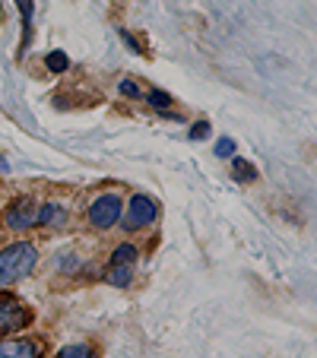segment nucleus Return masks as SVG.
<instances>
[{"mask_svg":"<svg viewBox=\"0 0 317 358\" xmlns=\"http://www.w3.org/2000/svg\"><path fill=\"white\" fill-rule=\"evenodd\" d=\"M155 216H159V206H155V200L136 194L134 200L127 203V219H124V229H130V231L146 229V225L155 222Z\"/></svg>","mask_w":317,"mask_h":358,"instance_id":"7ed1b4c3","label":"nucleus"},{"mask_svg":"<svg viewBox=\"0 0 317 358\" xmlns=\"http://www.w3.org/2000/svg\"><path fill=\"white\" fill-rule=\"evenodd\" d=\"M136 260V248L134 244H121V248L115 250V264H134Z\"/></svg>","mask_w":317,"mask_h":358,"instance_id":"f8f14e48","label":"nucleus"},{"mask_svg":"<svg viewBox=\"0 0 317 358\" xmlns=\"http://www.w3.org/2000/svg\"><path fill=\"white\" fill-rule=\"evenodd\" d=\"M35 343L29 339H3L0 343V358H35Z\"/></svg>","mask_w":317,"mask_h":358,"instance_id":"423d86ee","label":"nucleus"},{"mask_svg":"<svg viewBox=\"0 0 317 358\" xmlns=\"http://www.w3.org/2000/svg\"><path fill=\"white\" fill-rule=\"evenodd\" d=\"M124 213V200L118 194H101L89 203V225L92 229H111Z\"/></svg>","mask_w":317,"mask_h":358,"instance_id":"f03ea898","label":"nucleus"},{"mask_svg":"<svg viewBox=\"0 0 317 358\" xmlns=\"http://www.w3.org/2000/svg\"><path fill=\"white\" fill-rule=\"evenodd\" d=\"M232 175H235L241 184L257 181V169L248 162V159H238V156H232Z\"/></svg>","mask_w":317,"mask_h":358,"instance_id":"6e6552de","label":"nucleus"},{"mask_svg":"<svg viewBox=\"0 0 317 358\" xmlns=\"http://www.w3.org/2000/svg\"><path fill=\"white\" fill-rule=\"evenodd\" d=\"M35 266V248L26 241L13 244L0 254V285H13L20 279H26Z\"/></svg>","mask_w":317,"mask_h":358,"instance_id":"f257e3e1","label":"nucleus"},{"mask_svg":"<svg viewBox=\"0 0 317 358\" xmlns=\"http://www.w3.org/2000/svg\"><path fill=\"white\" fill-rule=\"evenodd\" d=\"M121 38H124V45H130V51H134V55H146V51H143V48L136 45L134 35H127V29H121Z\"/></svg>","mask_w":317,"mask_h":358,"instance_id":"dca6fc26","label":"nucleus"},{"mask_svg":"<svg viewBox=\"0 0 317 358\" xmlns=\"http://www.w3.org/2000/svg\"><path fill=\"white\" fill-rule=\"evenodd\" d=\"M67 67H70V61L64 51H51V55H48V70H51V73H64Z\"/></svg>","mask_w":317,"mask_h":358,"instance_id":"9b49d317","label":"nucleus"},{"mask_svg":"<svg viewBox=\"0 0 317 358\" xmlns=\"http://www.w3.org/2000/svg\"><path fill=\"white\" fill-rule=\"evenodd\" d=\"M203 136H209V124L206 121H197L194 127H190V140H203Z\"/></svg>","mask_w":317,"mask_h":358,"instance_id":"2eb2a0df","label":"nucleus"},{"mask_svg":"<svg viewBox=\"0 0 317 358\" xmlns=\"http://www.w3.org/2000/svg\"><path fill=\"white\" fill-rule=\"evenodd\" d=\"M16 7H20L22 20H26V26H29V20H32V0H16Z\"/></svg>","mask_w":317,"mask_h":358,"instance_id":"f3484780","label":"nucleus"},{"mask_svg":"<svg viewBox=\"0 0 317 358\" xmlns=\"http://www.w3.org/2000/svg\"><path fill=\"white\" fill-rule=\"evenodd\" d=\"M0 171H7V159L0 156Z\"/></svg>","mask_w":317,"mask_h":358,"instance_id":"6ab92c4d","label":"nucleus"},{"mask_svg":"<svg viewBox=\"0 0 317 358\" xmlns=\"http://www.w3.org/2000/svg\"><path fill=\"white\" fill-rule=\"evenodd\" d=\"M64 219H67V213H64L61 203H45L38 210V219H35V225H48V229H61Z\"/></svg>","mask_w":317,"mask_h":358,"instance_id":"0eeeda50","label":"nucleus"},{"mask_svg":"<svg viewBox=\"0 0 317 358\" xmlns=\"http://www.w3.org/2000/svg\"><path fill=\"white\" fill-rule=\"evenodd\" d=\"M130 279H134V264H115L108 273V282L118 285V289H124V285H130Z\"/></svg>","mask_w":317,"mask_h":358,"instance_id":"1a4fd4ad","label":"nucleus"},{"mask_svg":"<svg viewBox=\"0 0 317 358\" xmlns=\"http://www.w3.org/2000/svg\"><path fill=\"white\" fill-rule=\"evenodd\" d=\"M121 92H124V95H130V99H136V95H140V89H136V83L124 80V83H121Z\"/></svg>","mask_w":317,"mask_h":358,"instance_id":"a211bd4d","label":"nucleus"},{"mask_svg":"<svg viewBox=\"0 0 317 358\" xmlns=\"http://www.w3.org/2000/svg\"><path fill=\"white\" fill-rule=\"evenodd\" d=\"M35 219H38V210H35L32 200H16L13 206L7 210V229L13 231H26L35 225Z\"/></svg>","mask_w":317,"mask_h":358,"instance_id":"39448f33","label":"nucleus"},{"mask_svg":"<svg viewBox=\"0 0 317 358\" xmlns=\"http://www.w3.org/2000/svg\"><path fill=\"white\" fill-rule=\"evenodd\" d=\"M149 105H155V108H169V105H171L169 92H162V89H153V92H149Z\"/></svg>","mask_w":317,"mask_h":358,"instance_id":"ddd939ff","label":"nucleus"},{"mask_svg":"<svg viewBox=\"0 0 317 358\" xmlns=\"http://www.w3.org/2000/svg\"><path fill=\"white\" fill-rule=\"evenodd\" d=\"M232 152H235V140H229V136H225V140L216 143V156H219V159H229Z\"/></svg>","mask_w":317,"mask_h":358,"instance_id":"4468645a","label":"nucleus"},{"mask_svg":"<svg viewBox=\"0 0 317 358\" xmlns=\"http://www.w3.org/2000/svg\"><path fill=\"white\" fill-rule=\"evenodd\" d=\"M29 317H32V314H29L20 301H13V298H0V336L22 330V327L29 324Z\"/></svg>","mask_w":317,"mask_h":358,"instance_id":"20e7f679","label":"nucleus"},{"mask_svg":"<svg viewBox=\"0 0 317 358\" xmlns=\"http://www.w3.org/2000/svg\"><path fill=\"white\" fill-rule=\"evenodd\" d=\"M57 358H99V355H95V349H92V345H86V343H76V345H67V349H61V352H57Z\"/></svg>","mask_w":317,"mask_h":358,"instance_id":"9d476101","label":"nucleus"}]
</instances>
